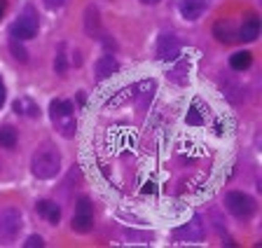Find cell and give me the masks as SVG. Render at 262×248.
Wrapping results in <instances>:
<instances>
[{"label":"cell","instance_id":"obj_3","mask_svg":"<svg viewBox=\"0 0 262 248\" xmlns=\"http://www.w3.org/2000/svg\"><path fill=\"white\" fill-rule=\"evenodd\" d=\"M38 33V14L33 7H26V10L19 14L14 24H12V38L16 40H31Z\"/></svg>","mask_w":262,"mask_h":248},{"label":"cell","instance_id":"obj_22","mask_svg":"<svg viewBox=\"0 0 262 248\" xmlns=\"http://www.w3.org/2000/svg\"><path fill=\"white\" fill-rule=\"evenodd\" d=\"M45 3H47V7H61L66 0H45Z\"/></svg>","mask_w":262,"mask_h":248},{"label":"cell","instance_id":"obj_23","mask_svg":"<svg viewBox=\"0 0 262 248\" xmlns=\"http://www.w3.org/2000/svg\"><path fill=\"white\" fill-rule=\"evenodd\" d=\"M5 103V84H3V80H0V105Z\"/></svg>","mask_w":262,"mask_h":248},{"label":"cell","instance_id":"obj_19","mask_svg":"<svg viewBox=\"0 0 262 248\" xmlns=\"http://www.w3.org/2000/svg\"><path fill=\"white\" fill-rule=\"evenodd\" d=\"M187 124H194V127H199V124H204V117L199 115V110H196V108H192V110H187Z\"/></svg>","mask_w":262,"mask_h":248},{"label":"cell","instance_id":"obj_6","mask_svg":"<svg viewBox=\"0 0 262 248\" xmlns=\"http://www.w3.org/2000/svg\"><path fill=\"white\" fill-rule=\"evenodd\" d=\"M173 237L178 239V241H185V243L202 241V239H204V222H202V218H192L190 222L180 225L178 230L173 232Z\"/></svg>","mask_w":262,"mask_h":248},{"label":"cell","instance_id":"obj_4","mask_svg":"<svg viewBox=\"0 0 262 248\" xmlns=\"http://www.w3.org/2000/svg\"><path fill=\"white\" fill-rule=\"evenodd\" d=\"M225 204H227L229 213L241 218V220H246V218H251L255 213V201L246 192H229L227 199H225Z\"/></svg>","mask_w":262,"mask_h":248},{"label":"cell","instance_id":"obj_9","mask_svg":"<svg viewBox=\"0 0 262 248\" xmlns=\"http://www.w3.org/2000/svg\"><path fill=\"white\" fill-rule=\"evenodd\" d=\"M257 35H260V17L248 14V17L244 19V24H241L239 38L246 40V42H253V40H257Z\"/></svg>","mask_w":262,"mask_h":248},{"label":"cell","instance_id":"obj_21","mask_svg":"<svg viewBox=\"0 0 262 248\" xmlns=\"http://www.w3.org/2000/svg\"><path fill=\"white\" fill-rule=\"evenodd\" d=\"M26 248H40L42 246V237H38V234H33V237H28V241L24 243Z\"/></svg>","mask_w":262,"mask_h":248},{"label":"cell","instance_id":"obj_11","mask_svg":"<svg viewBox=\"0 0 262 248\" xmlns=\"http://www.w3.org/2000/svg\"><path fill=\"white\" fill-rule=\"evenodd\" d=\"M113 73H117V61L110 54L101 56V59L96 61V77L98 80H105V77H110Z\"/></svg>","mask_w":262,"mask_h":248},{"label":"cell","instance_id":"obj_16","mask_svg":"<svg viewBox=\"0 0 262 248\" xmlns=\"http://www.w3.org/2000/svg\"><path fill=\"white\" fill-rule=\"evenodd\" d=\"M0 145L7 150H12L16 145V131L12 127H3L0 129Z\"/></svg>","mask_w":262,"mask_h":248},{"label":"cell","instance_id":"obj_15","mask_svg":"<svg viewBox=\"0 0 262 248\" xmlns=\"http://www.w3.org/2000/svg\"><path fill=\"white\" fill-rule=\"evenodd\" d=\"M84 24H87V33L92 35V38H101V35H98V31H101V21H98V12L94 10V7L87 10V19H84Z\"/></svg>","mask_w":262,"mask_h":248},{"label":"cell","instance_id":"obj_5","mask_svg":"<svg viewBox=\"0 0 262 248\" xmlns=\"http://www.w3.org/2000/svg\"><path fill=\"white\" fill-rule=\"evenodd\" d=\"M21 230V213L16 209H5L0 213V241H12Z\"/></svg>","mask_w":262,"mask_h":248},{"label":"cell","instance_id":"obj_12","mask_svg":"<svg viewBox=\"0 0 262 248\" xmlns=\"http://www.w3.org/2000/svg\"><path fill=\"white\" fill-rule=\"evenodd\" d=\"M213 33H215V38H218L220 42H225V44H232L236 40L232 21H218L215 24V28H213Z\"/></svg>","mask_w":262,"mask_h":248},{"label":"cell","instance_id":"obj_10","mask_svg":"<svg viewBox=\"0 0 262 248\" xmlns=\"http://www.w3.org/2000/svg\"><path fill=\"white\" fill-rule=\"evenodd\" d=\"M35 211H38L42 218H47L52 225H56V222H59V218H61V209L54 204V201H47V199H45V201H38Z\"/></svg>","mask_w":262,"mask_h":248},{"label":"cell","instance_id":"obj_1","mask_svg":"<svg viewBox=\"0 0 262 248\" xmlns=\"http://www.w3.org/2000/svg\"><path fill=\"white\" fill-rule=\"evenodd\" d=\"M31 171L33 176L42 178H54L56 173L61 171V154L54 145H42L33 152V160H31Z\"/></svg>","mask_w":262,"mask_h":248},{"label":"cell","instance_id":"obj_8","mask_svg":"<svg viewBox=\"0 0 262 248\" xmlns=\"http://www.w3.org/2000/svg\"><path fill=\"white\" fill-rule=\"evenodd\" d=\"M208 0H180V14L187 19V21H194L204 14Z\"/></svg>","mask_w":262,"mask_h":248},{"label":"cell","instance_id":"obj_18","mask_svg":"<svg viewBox=\"0 0 262 248\" xmlns=\"http://www.w3.org/2000/svg\"><path fill=\"white\" fill-rule=\"evenodd\" d=\"M63 50H66V44H59V54H56V61H54V71L59 73V75H66V54H63Z\"/></svg>","mask_w":262,"mask_h":248},{"label":"cell","instance_id":"obj_2","mask_svg":"<svg viewBox=\"0 0 262 248\" xmlns=\"http://www.w3.org/2000/svg\"><path fill=\"white\" fill-rule=\"evenodd\" d=\"M49 117L54 122L56 131L61 133L63 138H73L75 136V110H73V105L68 101H52L49 105Z\"/></svg>","mask_w":262,"mask_h":248},{"label":"cell","instance_id":"obj_7","mask_svg":"<svg viewBox=\"0 0 262 248\" xmlns=\"http://www.w3.org/2000/svg\"><path fill=\"white\" fill-rule=\"evenodd\" d=\"M180 54V42L173 33H162L157 40V56L162 61H173Z\"/></svg>","mask_w":262,"mask_h":248},{"label":"cell","instance_id":"obj_20","mask_svg":"<svg viewBox=\"0 0 262 248\" xmlns=\"http://www.w3.org/2000/svg\"><path fill=\"white\" fill-rule=\"evenodd\" d=\"M77 213H94V211H92V201H89L87 197H82L80 201H77Z\"/></svg>","mask_w":262,"mask_h":248},{"label":"cell","instance_id":"obj_14","mask_svg":"<svg viewBox=\"0 0 262 248\" xmlns=\"http://www.w3.org/2000/svg\"><path fill=\"white\" fill-rule=\"evenodd\" d=\"M251 63H253L251 52H236V54H232V59H229V66L234 68V71H246Z\"/></svg>","mask_w":262,"mask_h":248},{"label":"cell","instance_id":"obj_24","mask_svg":"<svg viewBox=\"0 0 262 248\" xmlns=\"http://www.w3.org/2000/svg\"><path fill=\"white\" fill-rule=\"evenodd\" d=\"M5 7H7V0H0V17H3V12H5Z\"/></svg>","mask_w":262,"mask_h":248},{"label":"cell","instance_id":"obj_25","mask_svg":"<svg viewBox=\"0 0 262 248\" xmlns=\"http://www.w3.org/2000/svg\"><path fill=\"white\" fill-rule=\"evenodd\" d=\"M143 3H159V0H143Z\"/></svg>","mask_w":262,"mask_h":248},{"label":"cell","instance_id":"obj_13","mask_svg":"<svg viewBox=\"0 0 262 248\" xmlns=\"http://www.w3.org/2000/svg\"><path fill=\"white\" fill-rule=\"evenodd\" d=\"M71 227L75 232H80V234H87V232L94 227V213H75L73 215Z\"/></svg>","mask_w":262,"mask_h":248},{"label":"cell","instance_id":"obj_17","mask_svg":"<svg viewBox=\"0 0 262 248\" xmlns=\"http://www.w3.org/2000/svg\"><path fill=\"white\" fill-rule=\"evenodd\" d=\"M10 52H12V56H14L16 61H21V63H26V61H28V52L24 50L21 44H19V40H16V38L10 40Z\"/></svg>","mask_w":262,"mask_h":248}]
</instances>
